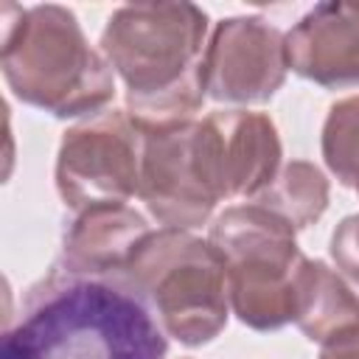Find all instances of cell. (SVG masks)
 Here are the masks:
<instances>
[{
  "label": "cell",
  "instance_id": "6da1fadb",
  "mask_svg": "<svg viewBox=\"0 0 359 359\" xmlns=\"http://www.w3.org/2000/svg\"><path fill=\"white\" fill-rule=\"evenodd\" d=\"M165 331L121 278L59 266L31 289L22 320L6 331L0 359H165Z\"/></svg>",
  "mask_w": 359,
  "mask_h": 359
},
{
  "label": "cell",
  "instance_id": "7a4b0ae2",
  "mask_svg": "<svg viewBox=\"0 0 359 359\" xmlns=\"http://www.w3.org/2000/svg\"><path fill=\"white\" fill-rule=\"evenodd\" d=\"M208 14L194 3H135L107 20L101 53L140 126L194 121L205 101Z\"/></svg>",
  "mask_w": 359,
  "mask_h": 359
},
{
  "label": "cell",
  "instance_id": "3957f363",
  "mask_svg": "<svg viewBox=\"0 0 359 359\" xmlns=\"http://www.w3.org/2000/svg\"><path fill=\"white\" fill-rule=\"evenodd\" d=\"M3 22L0 67L8 90L22 104L56 118H79L98 115L112 101V67L104 53L90 48L70 8L6 3Z\"/></svg>",
  "mask_w": 359,
  "mask_h": 359
},
{
  "label": "cell",
  "instance_id": "277c9868",
  "mask_svg": "<svg viewBox=\"0 0 359 359\" xmlns=\"http://www.w3.org/2000/svg\"><path fill=\"white\" fill-rule=\"evenodd\" d=\"M208 241L224 261L227 300L244 325L275 331L294 320L309 258L286 219L258 202L233 205L216 216Z\"/></svg>",
  "mask_w": 359,
  "mask_h": 359
},
{
  "label": "cell",
  "instance_id": "5b68a950",
  "mask_svg": "<svg viewBox=\"0 0 359 359\" xmlns=\"http://www.w3.org/2000/svg\"><path fill=\"white\" fill-rule=\"evenodd\" d=\"M149 306L165 337L196 348L227 325V275L224 261L188 230H151L121 275Z\"/></svg>",
  "mask_w": 359,
  "mask_h": 359
},
{
  "label": "cell",
  "instance_id": "8992f818",
  "mask_svg": "<svg viewBox=\"0 0 359 359\" xmlns=\"http://www.w3.org/2000/svg\"><path fill=\"white\" fill-rule=\"evenodd\" d=\"M143 137V126L123 109H107L70 126L56 157L62 202L76 213L126 205L140 191Z\"/></svg>",
  "mask_w": 359,
  "mask_h": 359
},
{
  "label": "cell",
  "instance_id": "52a82bcc",
  "mask_svg": "<svg viewBox=\"0 0 359 359\" xmlns=\"http://www.w3.org/2000/svg\"><path fill=\"white\" fill-rule=\"evenodd\" d=\"M194 151L216 202L255 199L280 171V137L264 112L224 109L194 121Z\"/></svg>",
  "mask_w": 359,
  "mask_h": 359
},
{
  "label": "cell",
  "instance_id": "ba28073f",
  "mask_svg": "<svg viewBox=\"0 0 359 359\" xmlns=\"http://www.w3.org/2000/svg\"><path fill=\"white\" fill-rule=\"evenodd\" d=\"M286 36L264 17L222 20L205 50V93L224 104H264L286 79Z\"/></svg>",
  "mask_w": 359,
  "mask_h": 359
},
{
  "label": "cell",
  "instance_id": "9c48e42d",
  "mask_svg": "<svg viewBox=\"0 0 359 359\" xmlns=\"http://www.w3.org/2000/svg\"><path fill=\"white\" fill-rule=\"evenodd\" d=\"M143 168L137 196L163 227L191 230L208 222L219 205L196 163L194 121L143 126Z\"/></svg>",
  "mask_w": 359,
  "mask_h": 359
},
{
  "label": "cell",
  "instance_id": "30bf717a",
  "mask_svg": "<svg viewBox=\"0 0 359 359\" xmlns=\"http://www.w3.org/2000/svg\"><path fill=\"white\" fill-rule=\"evenodd\" d=\"M286 65L328 87H359V3H320L286 34Z\"/></svg>",
  "mask_w": 359,
  "mask_h": 359
},
{
  "label": "cell",
  "instance_id": "8fae6325",
  "mask_svg": "<svg viewBox=\"0 0 359 359\" xmlns=\"http://www.w3.org/2000/svg\"><path fill=\"white\" fill-rule=\"evenodd\" d=\"M151 227L129 205H104L76 213L62 238L59 269L87 278H121Z\"/></svg>",
  "mask_w": 359,
  "mask_h": 359
},
{
  "label": "cell",
  "instance_id": "7c38bea8",
  "mask_svg": "<svg viewBox=\"0 0 359 359\" xmlns=\"http://www.w3.org/2000/svg\"><path fill=\"white\" fill-rule=\"evenodd\" d=\"M294 323L311 342H337L359 331V297L323 261H306Z\"/></svg>",
  "mask_w": 359,
  "mask_h": 359
},
{
  "label": "cell",
  "instance_id": "4fadbf2b",
  "mask_svg": "<svg viewBox=\"0 0 359 359\" xmlns=\"http://www.w3.org/2000/svg\"><path fill=\"white\" fill-rule=\"evenodd\" d=\"M252 202L269 208L280 219H286L294 230L314 224L328 208V180L323 171L306 160L286 163L278 177L261 191Z\"/></svg>",
  "mask_w": 359,
  "mask_h": 359
},
{
  "label": "cell",
  "instance_id": "5bb4252c",
  "mask_svg": "<svg viewBox=\"0 0 359 359\" xmlns=\"http://www.w3.org/2000/svg\"><path fill=\"white\" fill-rule=\"evenodd\" d=\"M323 157L342 185H359V95L342 98L328 109Z\"/></svg>",
  "mask_w": 359,
  "mask_h": 359
},
{
  "label": "cell",
  "instance_id": "9a60e30c",
  "mask_svg": "<svg viewBox=\"0 0 359 359\" xmlns=\"http://www.w3.org/2000/svg\"><path fill=\"white\" fill-rule=\"evenodd\" d=\"M331 258L353 283H359V216H345L331 236Z\"/></svg>",
  "mask_w": 359,
  "mask_h": 359
},
{
  "label": "cell",
  "instance_id": "2e32d148",
  "mask_svg": "<svg viewBox=\"0 0 359 359\" xmlns=\"http://www.w3.org/2000/svg\"><path fill=\"white\" fill-rule=\"evenodd\" d=\"M320 359H359V331L351 337H342L337 342L323 345Z\"/></svg>",
  "mask_w": 359,
  "mask_h": 359
},
{
  "label": "cell",
  "instance_id": "e0dca14e",
  "mask_svg": "<svg viewBox=\"0 0 359 359\" xmlns=\"http://www.w3.org/2000/svg\"><path fill=\"white\" fill-rule=\"evenodd\" d=\"M356 191H359V185H356Z\"/></svg>",
  "mask_w": 359,
  "mask_h": 359
}]
</instances>
